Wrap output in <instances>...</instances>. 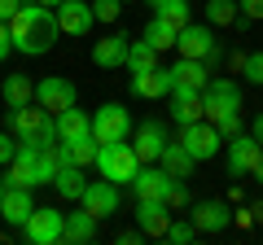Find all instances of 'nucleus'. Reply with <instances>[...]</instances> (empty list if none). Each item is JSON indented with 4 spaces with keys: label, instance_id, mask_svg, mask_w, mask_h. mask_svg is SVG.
<instances>
[{
    "label": "nucleus",
    "instance_id": "nucleus-1",
    "mask_svg": "<svg viewBox=\"0 0 263 245\" xmlns=\"http://www.w3.org/2000/svg\"><path fill=\"white\" fill-rule=\"evenodd\" d=\"M9 35H13V53L22 57H44L57 44L62 27H57V9H44L35 0H27L18 13L9 18Z\"/></svg>",
    "mask_w": 263,
    "mask_h": 245
},
{
    "label": "nucleus",
    "instance_id": "nucleus-2",
    "mask_svg": "<svg viewBox=\"0 0 263 245\" xmlns=\"http://www.w3.org/2000/svg\"><path fill=\"white\" fill-rule=\"evenodd\" d=\"M9 132L18 136V145H27V149H44V145L57 140V118L40 101H31V105L9 110Z\"/></svg>",
    "mask_w": 263,
    "mask_h": 245
},
{
    "label": "nucleus",
    "instance_id": "nucleus-3",
    "mask_svg": "<svg viewBox=\"0 0 263 245\" xmlns=\"http://www.w3.org/2000/svg\"><path fill=\"white\" fill-rule=\"evenodd\" d=\"M237 114H241V88H237V79H211L202 88V118L224 122V118H237Z\"/></svg>",
    "mask_w": 263,
    "mask_h": 245
},
{
    "label": "nucleus",
    "instance_id": "nucleus-4",
    "mask_svg": "<svg viewBox=\"0 0 263 245\" xmlns=\"http://www.w3.org/2000/svg\"><path fill=\"white\" fill-rule=\"evenodd\" d=\"M97 171H101L110 184H132L136 179V171H141V158H136V149H132L127 140H114V145H101L97 149Z\"/></svg>",
    "mask_w": 263,
    "mask_h": 245
},
{
    "label": "nucleus",
    "instance_id": "nucleus-5",
    "mask_svg": "<svg viewBox=\"0 0 263 245\" xmlns=\"http://www.w3.org/2000/svg\"><path fill=\"white\" fill-rule=\"evenodd\" d=\"M176 48L180 57H197V62H206V66H215V57H219V39H215V27H197V22H189L184 31L176 35Z\"/></svg>",
    "mask_w": 263,
    "mask_h": 245
},
{
    "label": "nucleus",
    "instance_id": "nucleus-6",
    "mask_svg": "<svg viewBox=\"0 0 263 245\" xmlns=\"http://www.w3.org/2000/svg\"><path fill=\"white\" fill-rule=\"evenodd\" d=\"M180 145H184V149L193 153L197 162H211L219 149H224V136H219L215 122L197 118V122H189V127H180Z\"/></svg>",
    "mask_w": 263,
    "mask_h": 245
},
{
    "label": "nucleus",
    "instance_id": "nucleus-7",
    "mask_svg": "<svg viewBox=\"0 0 263 245\" xmlns=\"http://www.w3.org/2000/svg\"><path fill=\"white\" fill-rule=\"evenodd\" d=\"M92 136H97V145H114V140H127V136H132V114L123 110L119 101L101 105V110L92 114Z\"/></svg>",
    "mask_w": 263,
    "mask_h": 245
},
{
    "label": "nucleus",
    "instance_id": "nucleus-8",
    "mask_svg": "<svg viewBox=\"0 0 263 245\" xmlns=\"http://www.w3.org/2000/svg\"><path fill=\"white\" fill-rule=\"evenodd\" d=\"M62 228H66V215L53 206H35L31 210V219L22 223V236H27L31 245H57L62 241Z\"/></svg>",
    "mask_w": 263,
    "mask_h": 245
},
{
    "label": "nucleus",
    "instance_id": "nucleus-9",
    "mask_svg": "<svg viewBox=\"0 0 263 245\" xmlns=\"http://www.w3.org/2000/svg\"><path fill=\"white\" fill-rule=\"evenodd\" d=\"M259 153H263V145L254 140V136H246V132H237L233 140H224V162H228V175H233V179L250 175V171H254V162H259Z\"/></svg>",
    "mask_w": 263,
    "mask_h": 245
},
{
    "label": "nucleus",
    "instance_id": "nucleus-10",
    "mask_svg": "<svg viewBox=\"0 0 263 245\" xmlns=\"http://www.w3.org/2000/svg\"><path fill=\"white\" fill-rule=\"evenodd\" d=\"M35 101L44 105L48 114H62V110H70V105L79 101V88L70 84V79H62V75H48V79L35 84Z\"/></svg>",
    "mask_w": 263,
    "mask_h": 245
},
{
    "label": "nucleus",
    "instance_id": "nucleus-11",
    "mask_svg": "<svg viewBox=\"0 0 263 245\" xmlns=\"http://www.w3.org/2000/svg\"><path fill=\"white\" fill-rule=\"evenodd\" d=\"M5 184H9V189H40V184H44V179H40V149L18 145L9 171H5Z\"/></svg>",
    "mask_w": 263,
    "mask_h": 245
},
{
    "label": "nucleus",
    "instance_id": "nucleus-12",
    "mask_svg": "<svg viewBox=\"0 0 263 245\" xmlns=\"http://www.w3.org/2000/svg\"><path fill=\"white\" fill-rule=\"evenodd\" d=\"M79 206H84L88 215H97V219H110L114 210H119V184H110L105 175H101V179H88Z\"/></svg>",
    "mask_w": 263,
    "mask_h": 245
},
{
    "label": "nucleus",
    "instance_id": "nucleus-13",
    "mask_svg": "<svg viewBox=\"0 0 263 245\" xmlns=\"http://www.w3.org/2000/svg\"><path fill=\"white\" fill-rule=\"evenodd\" d=\"M57 27H62V35H92L97 27V13L88 0H62L57 5Z\"/></svg>",
    "mask_w": 263,
    "mask_h": 245
},
{
    "label": "nucleus",
    "instance_id": "nucleus-14",
    "mask_svg": "<svg viewBox=\"0 0 263 245\" xmlns=\"http://www.w3.org/2000/svg\"><path fill=\"white\" fill-rule=\"evenodd\" d=\"M171 70V92H202L211 84V66L206 62H197V57H180Z\"/></svg>",
    "mask_w": 263,
    "mask_h": 245
},
{
    "label": "nucleus",
    "instance_id": "nucleus-15",
    "mask_svg": "<svg viewBox=\"0 0 263 245\" xmlns=\"http://www.w3.org/2000/svg\"><path fill=\"white\" fill-rule=\"evenodd\" d=\"M127 48H132V35H123V31H110V35H101L92 44V62L101 70H119L127 66Z\"/></svg>",
    "mask_w": 263,
    "mask_h": 245
},
{
    "label": "nucleus",
    "instance_id": "nucleus-16",
    "mask_svg": "<svg viewBox=\"0 0 263 245\" xmlns=\"http://www.w3.org/2000/svg\"><path fill=\"white\" fill-rule=\"evenodd\" d=\"M171 206L162 197H154V201H136V228H141L145 236H167V228H171Z\"/></svg>",
    "mask_w": 263,
    "mask_h": 245
},
{
    "label": "nucleus",
    "instance_id": "nucleus-17",
    "mask_svg": "<svg viewBox=\"0 0 263 245\" xmlns=\"http://www.w3.org/2000/svg\"><path fill=\"white\" fill-rule=\"evenodd\" d=\"M167 184H171V175L162 167L141 162V171H136V179H132V193H136V201H154V197L167 201Z\"/></svg>",
    "mask_w": 263,
    "mask_h": 245
},
{
    "label": "nucleus",
    "instance_id": "nucleus-18",
    "mask_svg": "<svg viewBox=\"0 0 263 245\" xmlns=\"http://www.w3.org/2000/svg\"><path fill=\"white\" fill-rule=\"evenodd\" d=\"M132 149L141 162H158L162 149H167V132H162V122H141L136 136H132Z\"/></svg>",
    "mask_w": 263,
    "mask_h": 245
},
{
    "label": "nucleus",
    "instance_id": "nucleus-19",
    "mask_svg": "<svg viewBox=\"0 0 263 245\" xmlns=\"http://www.w3.org/2000/svg\"><path fill=\"white\" fill-rule=\"evenodd\" d=\"M189 219H193L197 236L202 232H224V228L233 223V210H228V201H197Z\"/></svg>",
    "mask_w": 263,
    "mask_h": 245
},
{
    "label": "nucleus",
    "instance_id": "nucleus-20",
    "mask_svg": "<svg viewBox=\"0 0 263 245\" xmlns=\"http://www.w3.org/2000/svg\"><path fill=\"white\" fill-rule=\"evenodd\" d=\"M31 210H35V201H31V189H9L5 184V197H0V219L13 228H22L31 219Z\"/></svg>",
    "mask_w": 263,
    "mask_h": 245
},
{
    "label": "nucleus",
    "instance_id": "nucleus-21",
    "mask_svg": "<svg viewBox=\"0 0 263 245\" xmlns=\"http://www.w3.org/2000/svg\"><path fill=\"white\" fill-rule=\"evenodd\" d=\"M132 92L145 96V101L171 96V70H167V66H154V70H141V75H132Z\"/></svg>",
    "mask_w": 263,
    "mask_h": 245
},
{
    "label": "nucleus",
    "instance_id": "nucleus-22",
    "mask_svg": "<svg viewBox=\"0 0 263 245\" xmlns=\"http://www.w3.org/2000/svg\"><path fill=\"white\" fill-rule=\"evenodd\" d=\"M97 223H101V219L88 215L84 206L70 210V215H66V228H62V241H66V245H88V241H97Z\"/></svg>",
    "mask_w": 263,
    "mask_h": 245
},
{
    "label": "nucleus",
    "instance_id": "nucleus-23",
    "mask_svg": "<svg viewBox=\"0 0 263 245\" xmlns=\"http://www.w3.org/2000/svg\"><path fill=\"white\" fill-rule=\"evenodd\" d=\"M57 118V140H84V136H92V114H84V110H62V114H53Z\"/></svg>",
    "mask_w": 263,
    "mask_h": 245
},
{
    "label": "nucleus",
    "instance_id": "nucleus-24",
    "mask_svg": "<svg viewBox=\"0 0 263 245\" xmlns=\"http://www.w3.org/2000/svg\"><path fill=\"white\" fill-rule=\"evenodd\" d=\"M158 167L167 171V175H176V179H189V175L197 171V158H193V153H189L180 140H167V149H162Z\"/></svg>",
    "mask_w": 263,
    "mask_h": 245
},
{
    "label": "nucleus",
    "instance_id": "nucleus-25",
    "mask_svg": "<svg viewBox=\"0 0 263 245\" xmlns=\"http://www.w3.org/2000/svg\"><path fill=\"white\" fill-rule=\"evenodd\" d=\"M0 96H5V105H9V110H18V105H31V101H35V79H27V75H5V84H0Z\"/></svg>",
    "mask_w": 263,
    "mask_h": 245
},
{
    "label": "nucleus",
    "instance_id": "nucleus-26",
    "mask_svg": "<svg viewBox=\"0 0 263 245\" xmlns=\"http://www.w3.org/2000/svg\"><path fill=\"white\" fill-rule=\"evenodd\" d=\"M171 118H176L180 127L197 122L202 118V92H171Z\"/></svg>",
    "mask_w": 263,
    "mask_h": 245
},
{
    "label": "nucleus",
    "instance_id": "nucleus-27",
    "mask_svg": "<svg viewBox=\"0 0 263 245\" xmlns=\"http://www.w3.org/2000/svg\"><path fill=\"white\" fill-rule=\"evenodd\" d=\"M53 189L62 193L66 201H79L84 197V189H88V179H84V167H62L53 175Z\"/></svg>",
    "mask_w": 263,
    "mask_h": 245
},
{
    "label": "nucleus",
    "instance_id": "nucleus-28",
    "mask_svg": "<svg viewBox=\"0 0 263 245\" xmlns=\"http://www.w3.org/2000/svg\"><path fill=\"white\" fill-rule=\"evenodd\" d=\"M158 66V48L149 44V39H132V48H127V70L132 75H141V70H154Z\"/></svg>",
    "mask_w": 263,
    "mask_h": 245
},
{
    "label": "nucleus",
    "instance_id": "nucleus-29",
    "mask_svg": "<svg viewBox=\"0 0 263 245\" xmlns=\"http://www.w3.org/2000/svg\"><path fill=\"white\" fill-rule=\"evenodd\" d=\"M154 18H162L176 31H184L189 22H193V9H189V0H162V5H154Z\"/></svg>",
    "mask_w": 263,
    "mask_h": 245
},
{
    "label": "nucleus",
    "instance_id": "nucleus-30",
    "mask_svg": "<svg viewBox=\"0 0 263 245\" xmlns=\"http://www.w3.org/2000/svg\"><path fill=\"white\" fill-rule=\"evenodd\" d=\"M202 5H206V22L211 27H233L237 18H241V9H237V0H202Z\"/></svg>",
    "mask_w": 263,
    "mask_h": 245
},
{
    "label": "nucleus",
    "instance_id": "nucleus-31",
    "mask_svg": "<svg viewBox=\"0 0 263 245\" xmlns=\"http://www.w3.org/2000/svg\"><path fill=\"white\" fill-rule=\"evenodd\" d=\"M176 35H180V31L171 27V22H162V18H154L149 27H145V39H149V44L158 48V53H167V48H176Z\"/></svg>",
    "mask_w": 263,
    "mask_h": 245
},
{
    "label": "nucleus",
    "instance_id": "nucleus-32",
    "mask_svg": "<svg viewBox=\"0 0 263 245\" xmlns=\"http://www.w3.org/2000/svg\"><path fill=\"white\" fill-rule=\"evenodd\" d=\"M97 149H101V145H97V136L70 140V162H75V167H92V162H97Z\"/></svg>",
    "mask_w": 263,
    "mask_h": 245
},
{
    "label": "nucleus",
    "instance_id": "nucleus-33",
    "mask_svg": "<svg viewBox=\"0 0 263 245\" xmlns=\"http://www.w3.org/2000/svg\"><path fill=\"white\" fill-rule=\"evenodd\" d=\"M162 241H171V245H193V241H197L193 219H171V228H167V236H162Z\"/></svg>",
    "mask_w": 263,
    "mask_h": 245
},
{
    "label": "nucleus",
    "instance_id": "nucleus-34",
    "mask_svg": "<svg viewBox=\"0 0 263 245\" xmlns=\"http://www.w3.org/2000/svg\"><path fill=\"white\" fill-rule=\"evenodd\" d=\"M92 13H97V22H119L123 0H92Z\"/></svg>",
    "mask_w": 263,
    "mask_h": 245
},
{
    "label": "nucleus",
    "instance_id": "nucleus-35",
    "mask_svg": "<svg viewBox=\"0 0 263 245\" xmlns=\"http://www.w3.org/2000/svg\"><path fill=\"white\" fill-rule=\"evenodd\" d=\"M167 206L171 210L189 206V184H184V179H176V175H171V184H167Z\"/></svg>",
    "mask_w": 263,
    "mask_h": 245
},
{
    "label": "nucleus",
    "instance_id": "nucleus-36",
    "mask_svg": "<svg viewBox=\"0 0 263 245\" xmlns=\"http://www.w3.org/2000/svg\"><path fill=\"white\" fill-rule=\"evenodd\" d=\"M241 75L250 79V84L263 88V48H259V53H246V70H241Z\"/></svg>",
    "mask_w": 263,
    "mask_h": 245
},
{
    "label": "nucleus",
    "instance_id": "nucleus-37",
    "mask_svg": "<svg viewBox=\"0 0 263 245\" xmlns=\"http://www.w3.org/2000/svg\"><path fill=\"white\" fill-rule=\"evenodd\" d=\"M13 153H18V136H13V132H0V167H9Z\"/></svg>",
    "mask_w": 263,
    "mask_h": 245
},
{
    "label": "nucleus",
    "instance_id": "nucleus-38",
    "mask_svg": "<svg viewBox=\"0 0 263 245\" xmlns=\"http://www.w3.org/2000/svg\"><path fill=\"white\" fill-rule=\"evenodd\" d=\"M237 9L246 22H263V0H237Z\"/></svg>",
    "mask_w": 263,
    "mask_h": 245
},
{
    "label": "nucleus",
    "instance_id": "nucleus-39",
    "mask_svg": "<svg viewBox=\"0 0 263 245\" xmlns=\"http://www.w3.org/2000/svg\"><path fill=\"white\" fill-rule=\"evenodd\" d=\"M13 53V35H9V22H0V62Z\"/></svg>",
    "mask_w": 263,
    "mask_h": 245
},
{
    "label": "nucleus",
    "instance_id": "nucleus-40",
    "mask_svg": "<svg viewBox=\"0 0 263 245\" xmlns=\"http://www.w3.org/2000/svg\"><path fill=\"white\" fill-rule=\"evenodd\" d=\"M22 5H27V0H0V22H9L13 13L22 9Z\"/></svg>",
    "mask_w": 263,
    "mask_h": 245
},
{
    "label": "nucleus",
    "instance_id": "nucleus-41",
    "mask_svg": "<svg viewBox=\"0 0 263 245\" xmlns=\"http://www.w3.org/2000/svg\"><path fill=\"white\" fill-rule=\"evenodd\" d=\"M141 236H145L141 228H123V232L114 236V241H119V245H136V241H141Z\"/></svg>",
    "mask_w": 263,
    "mask_h": 245
},
{
    "label": "nucleus",
    "instance_id": "nucleus-42",
    "mask_svg": "<svg viewBox=\"0 0 263 245\" xmlns=\"http://www.w3.org/2000/svg\"><path fill=\"white\" fill-rule=\"evenodd\" d=\"M228 70H233V75H241V70H246V53H241V48L228 53Z\"/></svg>",
    "mask_w": 263,
    "mask_h": 245
},
{
    "label": "nucleus",
    "instance_id": "nucleus-43",
    "mask_svg": "<svg viewBox=\"0 0 263 245\" xmlns=\"http://www.w3.org/2000/svg\"><path fill=\"white\" fill-rule=\"evenodd\" d=\"M250 136H254V140L263 145V114H259V118H254V127H250Z\"/></svg>",
    "mask_w": 263,
    "mask_h": 245
},
{
    "label": "nucleus",
    "instance_id": "nucleus-44",
    "mask_svg": "<svg viewBox=\"0 0 263 245\" xmlns=\"http://www.w3.org/2000/svg\"><path fill=\"white\" fill-rule=\"evenodd\" d=\"M250 175H254V184H263V153H259V162H254V171H250Z\"/></svg>",
    "mask_w": 263,
    "mask_h": 245
},
{
    "label": "nucleus",
    "instance_id": "nucleus-45",
    "mask_svg": "<svg viewBox=\"0 0 263 245\" xmlns=\"http://www.w3.org/2000/svg\"><path fill=\"white\" fill-rule=\"evenodd\" d=\"M35 5H44V9H57V5H62V0H35Z\"/></svg>",
    "mask_w": 263,
    "mask_h": 245
},
{
    "label": "nucleus",
    "instance_id": "nucleus-46",
    "mask_svg": "<svg viewBox=\"0 0 263 245\" xmlns=\"http://www.w3.org/2000/svg\"><path fill=\"white\" fill-rule=\"evenodd\" d=\"M0 197H5V179H0Z\"/></svg>",
    "mask_w": 263,
    "mask_h": 245
},
{
    "label": "nucleus",
    "instance_id": "nucleus-47",
    "mask_svg": "<svg viewBox=\"0 0 263 245\" xmlns=\"http://www.w3.org/2000/svg\"><path fill=\"white\" fill-rule=\"evenodd\" d=\"M149 5H162V0H149Z\"/></svg>",
    "mask_w": 263,
    "mask_h": 245
}]
</instances>
